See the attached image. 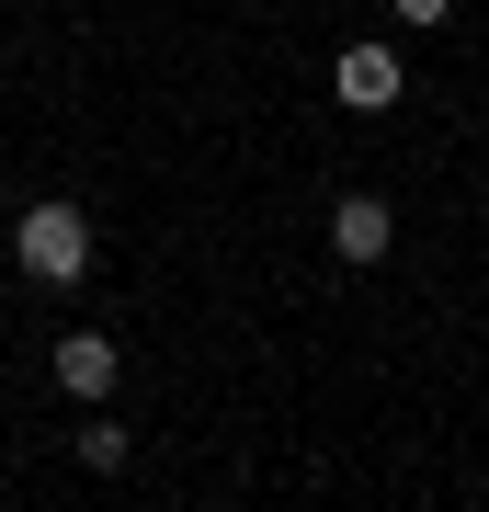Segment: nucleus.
<instances>
[{"label":"nucleus","mask_w":489,"mask_h":512,"mask_svg":"<svg viewBox=\"0 0 489 512\" xmlns=\"http://www.w3.org/2000/svg\"><path fill=\"white\" fill-rule=\"evenodd\" d=\"M23 262H35V285H80L91 274V217L80 205H23Z\"/></svg>","instance_id":"obj_1"},{"label":"nucleus","mask_w":489,"mask_h":512,"mask_svg":"<svg viewBox=\"0 0 489 512\" xmlns=\"http://www.w3.org/2000/svg\"><path fill=\"white\" fill-rule=\"evenodd\" d=\"M330 92H342L353 114H387L410 92V69H399V46H342V69H330Z\"/></svg>","instance_id":"obj_2"},{"label":"nucleus","mask_w":489,"mask_h":512,"mask_svg":"<svg viewBox=\"0 0 489 512\" xmlns=\"http://www.w3.org/2000/svg\"><path fill=\"white\" fill-rule=\"evenodd\" d=\"M330 251H342V262H387V251H399V217H387L376 194H342V205H330Z\"/></svg>","instance_id":"obj_3"},{"label":"nucleus","mask_w":489,"mask_h":512,"mask_svg":"<svg viewBox=\"0 0 489 512\" xmlns=\"http://www.w3.org/2000/svg\"><path fill=\"white\" fill-rule=\"evenodd\" d=\"M114 365H126V353H114L103 330H69V342H57V387H69V399H114Z\"/></svg>","instance_id":"obj_4"},{"label":"nucleus","mask_w":489,"mask_h":512,"mask_svg":"<svg viewBox=\"0 0 489 512\" xmlns=\"http://www.w3.org/2000/svg\"><path fill=\"white\" fill-rule=\"evenodd\" d=\"M80 467L91 478H126V421H80Z\"/></svg>","instance_id":"obj_5"},{"label":"nucleus","mask_w":489,"mask_h":512,"mask_svg":"<svg viewBox=\"0 0 489 512\" xmlns=\"http://www.w3.org/2000/svg\"><path fill=\"white\" fill-rule=\"evenodd\" d=\"M455 12V0H399V23H444Z\"/></svg>","instance_id":"obj_6"}]
</instances>
